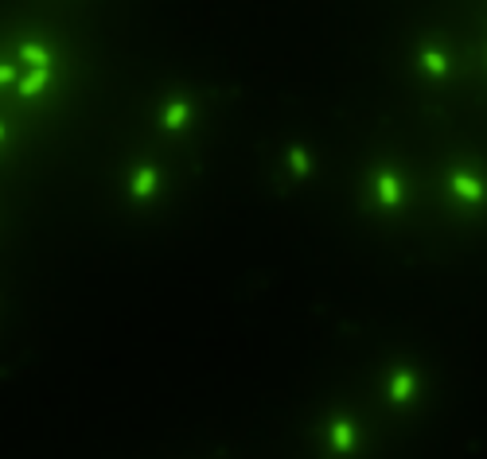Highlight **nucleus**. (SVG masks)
<instances>
[{
  "label": "nucleus",
  "instance_id": "obj_1",
  "mask_svg": "<svg viewBox=\"0 0 487 459\" xmlns=\"http://www.w3.org/2000/svg\"><path fill=\"white\" fill-rule=\"evenodd\" d=\"M449 187H452V195L464 199V203H483V199H487V187L476 179V175H468V172H456L449 179Z\"/></svg>",
  "mask_w": 487,
  "mask_h": 459
},
{
  "label": "nucleus",
  "instance_id": "obj_2",
  "mask_svg": "<svg viewBox=\"0 0 487 459\" xmlns=\"http://www.w3.org/2000/svg\"><path fill=\"white\" fill-rule=\"evenodd\" d=\"M378 203H382L386 211H394V206L402 203V183L394 172H378Z\"/></svg>",
  "mask_w": 487,
  "mask_h": 459
},
{
  "label": "nucleus",
  "instance_id": "obj_3",
  "mask_svg": "<svg viewBox=\"0 0 487 459\" xmlns=\"http://www.w3.org/2000/svg\"><path fill=\"white\" fill-rule=\"evenodd\" d=\"M332 448L340 455L355 452V424L347 421V416H335V421H332Z\"/></svg>",
  "mask_w": 487,
  "mask_h": 459
},
{
  "label": "nucleus",
  "instance_id": "obj_4",
  "mask_svg": "<svg viewBox=\"0 0 487 459\" xmlns=\"http://www.w3.org/2000/svg\"><path fill=\"white\" fill-rule=\"evenodd\" d=\"M414 389H417L414 370H398V374L390 378V401H394V405H406L409 397H414Z\"/></svg>",
  "mask_w": 487,
  "mask_h": 459
},
{
  "label": "nucleus",
  "instance_id": "obj_5",
  "mask_svg": "<svg viewBox=\"0 0 487 459\" xmlns=\"http://www.w3.org/2000/svg\"><path fill=\"white\" fill-rule=\"evenodd\" d=\"M156 183H160V172L152 168V164H145V168H137L133 172V199H152V191H156Z\"/></svg>",
  "mask_w": 487,
  "mask_h": 459
},
{
  "label": "nucleus",
  "instance_id": "obj_6",
  "mask_svg": "<svg viewBox=\"0 0 487 459\" xmlns=\"http://www.w3.org/2000/svg\"><path fill=\"white\" fill-rule=\"evenodd\" d=\"M187 117H192V105H187L184 97H172V102L164 105V129H168V132L184 129V125H187Z\"/></svg>",
  "mask_w": 487,
  "mask_h": 459
},
{
  "label": "nucleus",
  "instance_id": "obj_7",
  "mask_svg": "<svg viewBox=\"0 0 487 459\" xmlns=\"http://www.w3.org/2000/svg\"><path fill=\"white\" fill-rule=\"evenodd\" d=\"M20 55H23V63H31L36 70H51V51H47V47H39V43H23V47H20Z\"/></svg>",
  "mask_w": 487,
  "mask_h": 459
},
{
  "label": "nucleus",
  "instance_id": "obj_8",
  "mask_svg": "<svg viewBox=\"0 0 487 459\" xmlns=\"http://www.w3.org/2000/svg\"><path fill=\"white\" fill-rule=\"evenodd\" d=\"M288 172H293L296 179H304V175L312 172V160H308V152H304L300 144H293V148H288Z\"/></svg>",
  "mask_w": 487,
  "mask_h": 459
},
{
  "label": "nucleus",
  "instance_id": "obj_9",
  "mask_svg": "<svg viewBox=\"0 0 487 459\" xmlns=\"http://www.w3.org/2000/svg\"><path fill=\"white\" fill-rule=\"evenodd\" d=\"M421 66H425L433 78H444V74H449V58L441 51H421Z\"/></svg>",
  "mask_w": 487,
  "mask_h": 459
},
{
  "label": "nucleus",
  "instance_id": "obj_10",
  "mask_svg": "<svg viewBox=\"0 0 487 459\" xmlns=\"http://www.w3.org/2000/svg\"><path fill=\"white\" fill-rule=\"evenodd\" d=\"M51 82V70H31L28 78H20V94L23 97H31V94H39V90Z\"/></svg>",
  "mask_w": 487,
  "mask_h": 459
},
{
  "label": "nucleus",
  "instance_id": "obj_11",
  "mask_svg": "<svg viewBox=\"0 0 487 459\" xmlns=\"http://www.w3.org/2000/svg\"><path fill=\"white\" fill-rule=\"evenodd\" d=\"M16 78V70H12V66H4V63H0V86H4V82H12Z\"/></svg>",
  "mask_w": 487,
  "mask_h": 459
},
{
  "label": "nucleus",
  "instance_id": "obj_12",
  "mask_svg": "<svg viewBox=\"0 0 487 459\" xmlns=\"http://www.w3.org/2000/svg\"><path fill=\"white\" fill-rule=\"evenodd\" d=\"M0 137H4V125H0Z\"/></svg>",
  "mask_w": 487,
  "mask_h": 459
}]
</instances>
